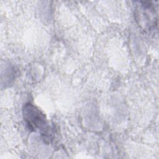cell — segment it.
<instances>
[{"mask_svg":"<svg viewBox=\"0 0 159 159\" xmlns=\"http://www.w3.org/2000/svg\"><path fill=\"white\" fill-rule=\"evenodd\" d=\"M23 116L29 129L35 131H44L47 129V121L45 114L32 104L28 103L24 106Z\"/></svg>","mask_w":159,"mask_h":159,"instance_id":"1","label":"cell"},{"mask_svg":"<svg viewBox=\"0 0 159 159\" xmlns=\"http://www.w3.org/2000/svg\"><path fill=\"white\" fill-rule=\"evenodd\" d=\"M140 5L137 7V11L139 22L143 23L149 29L154 27L155 19V16H157L155 7L151 2H140Z\"/></svg>","mask_w":159,"mask_h":159,"instance_id":"2","label":"cell"}]
</instances>
